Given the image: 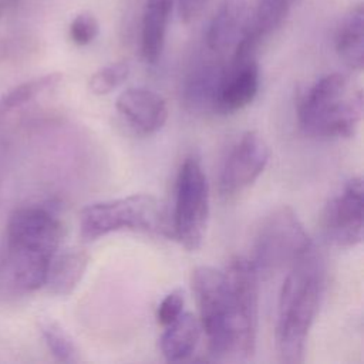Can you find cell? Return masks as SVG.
<instances>
[{"label": "cell", "instance_id": "cell-1", "mask_svg": "<svg viewBox=\"0 0 364 364\" xmlns=\"http://www.w3.org/2000/svg\"><path fill=\"white\" fill-rule=\"evenodd\" d=\"M61 239L63 225L48 208L16 209L0 255V289L10 296H24L43 287Z\"/></svg>", "mask_w": 364, "mask_h": 364}, {"label": "cell", "instance_id": "cell-2", "mask_svg": "<svg viewBox=\"0 0 364 364\" xmlns=\"http://www.w3.org/2000/svg\"><path fill=\"white\" fill-rule=\"evenodd\" d=\"M287 270L279 294L274 341L280 361L297 364L304 360L309 333L318 313L324 267L313 247Z\"/></svg>", "mask_w": 364, "mask_h": 364}, {"label": "cell", "instance_id": "cell-3", "mask_svg": "<svg viewBox=\"0 0 364 364\" xmlns=\"http://www.w3.org/2000/svg\"><path fill=\"white\" fill-rule=\"evenodd\" d=\"M364 112L361 88L353 90L340 73L318 78L299 104L301 129L316 138H350Z\"/></svg>", "mask_w": 364, "mask_h": 364}, {"label": "cell", "instance_id": "cell-4", "mask_svg": "<svg viewBox=\"0 0 364 364\" xmlns=\"http://www.w3.org/2000/svg\"><path fill=\"white\" fill-rule=\"evenodd\" d=\"M80 230L85 240L112 232L132 230L171 237V222L159 199L135 193L85 206L80 213Z\"/></svg>", "mask_w": 364, "mask_h": 364}, {"label": "cell", "instance_id": "cell-5", "mask_svg": "<svg viewBox=\"0 0 364 364\" xmlns=\"http://www.w3.org/2000/svg\"><path fill=\"white\" fill-rule=\"evenodd\" d=\"M191 283L209 354L215 358L233 357L232 299L225 272L199 266L192 272Z\"/></svg>", "mask_w": 364, "mask_h": 364}, {"label": "cell", "instance_id": "cell-6", "mask_svg": "<svg viewBox=\"0 0 364 364\" xmlns=\"http://www.w3.org/2000/svg\"><path fill=\"white\" fill-rule=\"evenodd\" d=\"M313 247L297 213L290 206H280L263 219L250 262L259 276H270L280 269H289Z\"/></svg>", "mask_w": 364, "mask_h": 364}, {"label": "cell", "instance_id": "cell-7", "mask_svg": "<svg viewBox=\"0 0 364 364\" xmlns=\"http://www.w3.org/2000/svg\"><path fill=\"white\" fill-rule=\"evenodd\" d=\"M209 219V183L196 155L183 159L175 183L171 233L185 249L202 246Z\"/></svg>", "mask_w": 364, "mask_h": 364}, {"label": "cell", "instance_id": "cell-8", "mask_svg": "<svg viewBox=\"0 0 364 364\" xmlns=\"http://www.w3.org/2000/svg\"><path fill=\"white\" fill-rule=\"evenodd\" d=\"M228 279L233 316V357L247 360L253 355L257 336L259 274L243 256H235L223 270Z\"/></svg>", "mask_w": 364, "mask_h": 364}, {"label": "cell", "instance_id": "cell-9", "mask_svg": "<svg viewBox=\"0 0 364 364\" xmlns=\"http://www.w3.org/2000/svg\"><path fill=\"white\" fill-rule=\"evenodd\" d=\"M363 181L350 178L343 189L326 205L323 230L328 242L338 247H354L363 240Z\"/></svg>", "mask_w": 364, "mask_h": 364}, {"label": "cell", "instance_id": "cell-10", "mask_svg": "<svg viewBox=\"0 0 364 364\" xmlns=\"http://www.w3.org/2000/svg\"><path fill=\"white\" fill-rule=\"evenodd\" d=\"M270 149L257 131H246L229 151L220 173L219 191L225 196L242 192L264 171Z\"/></svg>", "mask_w": 364, "mask_h": 364}, {"label": "cell", "instance_id": "cell-11", "mask_svg": "<svg viewBox=\"0 0 364 364\" xmlns=\"http://www.w3.org/2000/svg\"><path fill=\"white\" fill-rule=\"evenodd\" d=\"M115 108L125 122L142 135L155 134L168 119V105L164 97L145 87H131L122 91L117 97Z\"/></svg>", "mask_w": 364, "mask_h": 364}, {"label": "cell", "instance_id": "cell-12", "mask_svg": "<svg viewBox=\"0 0 364 364\" xmlns=\"http://www.w3.org/2000/svg\"><path fill=\"white\" fill-rule=\"evenodd\" d=\"M260 84L259 65L255 58L230 61L219 87L215 114H233L247 107L256 97Z\"/></svg>", "mask_w": 364, "mask_h": 364}, {"label": "cell", "instance_id": "cell-13", "mask_svg": "<svg viewBox=\"0 0 364 364\" xmlns=\"http://www.w3.org/2000/svg\"><path fill=\"white\" fill-rule=\"evenodd\" d=\"M252 26V13L245 0H225L213 14L205 43L209 51L225 54L233 51Z\"/></svg>", "mask_w": 364, "mask_h": 364}, {"label": "cell", "instance_id": "cell-14", "mask_svg": "<svg viewBox=\"0 0 364 364\" xmlns=\"http://www.w3.org/2000/svg\"><path fill=\"white\" fill-rule=\"evenodd\" d=\"M226 68L228 65L216 60L202 61L192 68L182 88V100L189 111L199 114L213 112Z\"/></svg>", "mask_w": 364, "mask_h": 364}, {"label": "cell", "instance_id": "cell-15", "mask_svg": "<svg viewBox=\"0 0 364 364\" xmlns=\"http://www.w3.org/2000/svg\"><path fill=\"white\" fill-rule=\"evenodd\" d=\"M173 0H145L141 20V54L155 64L164 50Z\"/></svg>", "mask_w": 364, "mask_h": 364}, {"label": "cell", "instance_id": "cell-16", "mask_svg": "<svg viewBox=\"0 0 364 364\" xmlns=\"http://www.w3.org/2000/svg\"><path fill=\"white\" fill-rule=\"evenodd\" d=\"M90 256L81 249H68L53 257L44 286L51 294L70 296L82 280Z\"/></svg>", "mask_w": 364, "mask_h": 364}, {"label": "cell", "instance_id": "cell-17", "mask_svg": "<svg viewBox=\"0 0 364 364\" xmlns=\"http://www.w3.org/2000/svg\"><path fill=\"white\" fill-rule=\"evenodd\" d=\"M199 320L192 313H182L171 324L165 326L159 346L168 361H182L196 348L200 337Z\"/></svg>", "mask_w": 364, "mask_h": 364}, {"label": "cell", "instance_id": "cell-18", "mask_svg": "<svg viewBox=\"0 0 364 364\" xmlns=\"http://www.w3.org/2000/svg\"><path fill=\"white\" fill-rule=\"evenodd\" d=\"M336 51L351 70L360 71L364 64V10L357 4L344 16L337 34Z\"/></svg>", "mask_w": 364, "mask_h": 364}, {"label": "cell", "instance_id": "cell-19", "mask_svg": "<svg viewBox=\"0 0 364 364\" xmlns=\"http://www.w3.org/2000/svg\"><path fill=\"white\" fill-rule=\"evenodd\" d=\"M61 80L63 75L60 73H50L27 80L9 90L0 98V122L14 109H18L37 97L54 90L61 82Z\"/></svg>", "mask_w": 364, "mask_h": 364}, {"label": "cell", "instance_id": "cell-20", "mask_svg": "<svg viewBox=\"0 0 364 364\" xmlns=\"http://www.w3.org/2000/svg\"><path fill=\"white\" fill-rule=\"evenodd\" d=\"M41 337L55 360L61 363H77L78 351L67 331L54 320L44 318L38 324Z\"/></svg>", "mask_w": 364, "mask_h": 364}, {"label": "cell", "instance_id": "cell-21", "mask_svg": "<svg viewBox=\"0 0 364 364\" xmlns=\"http://www.w3.org/2000/svg\"><path fill=\"white\" fill-rule=\"evenodd\" d=\"M129 71L131 68L127 61H117L104 65L91 75L88 88L95 95H107L125 82Z\"/></svg>", "mask_w": 364, "mask_h": 364}, {"label": "cell", "instance_id": "cell-22", "mask_svg": "<svg viewBox=\"0 0 364 364\" xmlns=\"http://www.w3.org/2000/svg\"><path fill=\"white\" fill-rule=\"evenodd\" d=\"M100 31V24L91 13L77 14L70 24V38L77 46H88L95 40Z\"/></svg>", "mask_w": 364, "mask_h": 364}, {"label": "cell", "instance_id": "cell-23", "mask_svg": "<svg viewBox=\"0 0 364 364\" xmlns=\"http://www.w3.org/2000/svg\"><path fill=\"white\" fill-rule=\"evenodd\" d=\"M183 304H185V297L181 289H175L169 291L158 304V309H156L158 323L162 326L171 324L183 313Z\"/></svg>", "mask_w": 364, "mask_h": 364}, {"label": "cell", "instance_id": "cell-24", "mask_svg": "<svg viewBox=\"0 0 364 364\" xmlns=\"http://www.w3.org/2000/svg\"><path fill=\"white\" fill-rule=\"evenodd\" d=\"M209 0H176L181 21L188 24L199 17Z\"/></svg>", "mask_w": 364, "mask_h": 364}, {"label": "cell", "instance_id": "cell-25", "mask_svg": "<svg viewBox=\"0 0 364 364\" xmlns=\"http://www.w3.org/2000/svg\"><path fill=\"white\" fill-rule=\"evenodd\" d=\"M16 0H0V11H3L6 7H9L11 3H14Z\"/></svg>", "mask_w": 364, "mask_h": 364}, {"label": "cell", "instance_id": "cell-26", "mask_svg": "<svg viewBox=\"0 0 364 364\" xmlns=\"http://www.w3.org/2000/svg\"><path fill=\"white\" fill-rule=\"evenodd\" d=\"M290 1H291V3H293V1H294V0H290Z\"/></svg>", "mask_w": 364, "mask_h": 364}]
</instances>
